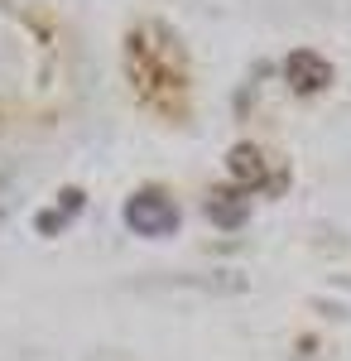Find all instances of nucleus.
<instances>
[{
    "label": "nucleus",
    "mask_w": 351,
    "mask_h": 361,
    "mask_svg": "<svg viewBox=\"0 0 351 361\" xmlns=\"http://www.w3.org/2000/svg\"><path fill=\"white\" fill-rule=\"evenodd\" d=\"M125 226L135 236H173L178 231V207H173V197L144 188V193H135L125 202Z\"/></svg>",
    "instance_id": "obj_1"
},
{
    "label": "nucleus",
    "mask_w": 351,
    "mask_h": 361,
    "mask_svg": "<svg viewBox=\"0 0 351 361\" xmlns=\"http://www.w3.org/2000/svg\"><path fill=\"white\" fill-rule=\"evenodd\" d=\"M284 82L294 87V92H323L332 82V63L323 54H313V49H294V54L284 58Z\"/></svg>",
    "instance_id": "obj_2"
},
{
    "label": "nucleus",
    "mask_w": 351,
    "mask_h": 361,
    "mask_svg": "<svg viewBox=\"0 0 351 361\" xmlns=\"http://www.w3.org/2000/svg\"><path fill=\"white\" fill-rule=\"evenodd\" d=\"M226 173H231L236 188H260V183L270 178V169H265V159H260L255 145H236V149L226 154Z\"/></svg>",
    "instance_id": "obj_3"
},
{
    "label": "nucleus",
    "mask_w": 351,
    "mask_h": 361,
    "mask_svg": "<svg viewBox=\"0 0 351 361\" xmlns=\"http://www.w3.org/2000/svg\"><path fill=\"white\" fill-rule=\"evenodd\" d=\"M207 217H212L221 231H236V226L245 222V202H241V197H231V193H216L212 202H207Z\"/></svg>",
    "instance_id": "obj_4"
}]
</instances>
